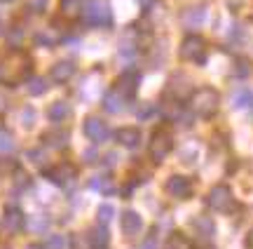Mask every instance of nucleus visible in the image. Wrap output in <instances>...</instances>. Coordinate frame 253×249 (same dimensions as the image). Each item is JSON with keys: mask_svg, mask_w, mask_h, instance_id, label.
I'll return each mask as SVG.
<instances>
[{"mask_svg": "<svg viewBox=\"0 0 253 249\" xmlns=\"http://www.w3.org/2000/svg\"><path fill=\"white\" fill-rule=\"evenodd\" d=\"M33 68V61L26 52L21 50H12L7 56L0 59V85H19L28 80Z\"/></svg>", "mask_w": 253, "mask_h": 249, "instance_id": "f257e3e1", "label": "nucleus"}, {"mask_svg": "<svg viewBox=\"0 0 253 249\" xmlns=\"http://www.w3.org/2000/svg\"><path fill=\"white\" fill-rule=\"evenodd\" d=\"M220 108V94L213 87H199L190 94V111L202 120H211Z\"/></svg>", "mask_w": 253, "mask_h": 249, "instance_id": "f03ea898", "label": "nucleus"}, {"mask_svg": "<svg viewBox=\"0 0 253 249\" xmlns=\"http://www.w3.org/2000/svg\"><path fill=\"white\" fill-rule=\"evenodd\" d=\"M178 56L183 61H190V64H207V43L202 36H195L190 33L181 40V47H178Z\"/></svg>", "mask_w": 253, "mask_h": 249, "instance_id": "7ed1b4c3", "label": "nucleus"}, {"mask_svg": "<svg viewBox=\"0 0 253 249\" xmlns=\"http://www.w3.org/2000/svg\"><path fill=\"white\" fill-rule=\"evenodd\" d=\"M82 19L87 26H110L113 24V12L106 2L101 0H87L82 5Z\"/></svg>", "mask_w": 253, "mask_h": 249, "instance_id": "20e7f679", "label": "nucleus"}, {"mask_svg": "<svg viewBox=\"0 0 253 249\" xmlns=\"http://www.w3.org/2000/svg\"><path fill=\"white\" fill-rule=\"evenodd\" d=\"M207 204H209V209H213V212H218V214H230L237 207L235 195L230 191V186H225V184L213 186V188L209 191Z\"/></svg>", "mask_w": 253, "mask_h": 249, "instance_id": "39448f33", "label": "nucleus"}, {"mask_svg": "<svg viewBox=\"0 0 253 249\" xmlns=\"http://www.w3.org/2000/svg\"><path fill=\"white\" fill-rule=\"evenodd\" d=\"M173 150V137L169 129H155L153 137H150V144H148V155L153 157V162H162L164 157Z\"/></svg>", "mask_w": 253, "mask_h": 249, "instance_id": "423d86ee", "label": "nucleus"}, {"mask_svg": "<svg viewBox=\"0 0 253 249\" xmlns=\"http://www.w3.org/2000/svg\"><path fill=\"white\" fill-rule=\"evenodd\" d=\"M24 223H26V219H24V212L19 207H5L2 219H0V233L7 235V238L19 235L24 231Z\"/></svg>", "mask_w": 253, "mask_h": 249, "instance_id": "0eeeda50", "label": "nucleus"}, {"mask_svg": "<svg viewBox=\"0 0 253 249\" xmlns=\"http://www.w3.org/2000/svg\"><path fill=\"white\" fill-rule=\"evenodd\" d=\"M167 193L171 195V198H176V200H188L190 195H192V181L183 174L169 176V181H167Z\"/></svg>", "mask_w": 253, "mask_h": 249, "instance_id": "6e6552de", "label": "nucleus"}, {"mask_svg": "<svg viewBox=\"0 0 253 249\" xmlns=\"http://www.w3.org/2000/svg\"><path fill=\"white\" fill-rule=\"evenodd\" d=\"M75 176H78V169L71 165V162H61V165L52 167V169H47V179L56 186H68L75 181Z\"/></svg>", "mask_w": 253, "mask_h": 249, "instance_id": "1a4fd4ad", "label": "nucleus"}, {"mask_svg": "<svg viewBox=\"0 0 253 249\" xmlns=\"http://www.w3.org/2000/svg\"><path fill=\"white\" fill-rule=\"evenodd\" d=\"M138 85H141V73H136V71H126L125 75H120L115 90H118V92L125 97L126 101H129V99H134V97H136V92H138Z\"/></svg>", "mask_w": 253, "mask_h": 249, "instance_id": "9d476101", "label": "nucleus"}, {"mask_svg": "<svg viewBox=\"0 0 253 249\" xmlns=\"http://www.w3.org/2000/svg\"><path fill=\"white\" fill-rule=\"evenodd\" d=\"M82 132H84V137L94 141V144H101V141H106L108 139V125L99 118H87L84 125H82Z\"/></svg>", "mask_w": 253, "mask_h": 249, "instance_id": "9b49d317", "label": "nucleus"}, {"mask_svg": "<svg viewBox=\"0 0 253 249\" xmlns=\"http://www.w3.org/2000/svg\"><path fill=\"white\" fill-rule=\"evenodd\" d=\"M120 226H122V233H125V235L134 238L136 233H141L143 221H141V216H138L134 209H125V212H122V219H120Z\"/></svg>", "mask_w": 253, "mask_h": 249, "instance_id": "f8f14e48", "label": "nucleus"}, {"mask_svg": "<svg viewBox=\"0 0 253 249\" xmlns=\"http://www.w3.org/2000/svg\"><path fill=\"white\" fill-rule=\"evenodd\" d=\"M73 75H75V64L73 61H56L52 66V71H49V78L54 80V83H68Z\"/></svg>", "mask_w": 253, "mask_h": 249, "instance_id": "ddd939ff", "label": "nucleus"}, {"mask_svg": "<svg viewBox=\"0 0 253 249\" xmlns=\"http://www.w3.org/2000/svg\"><path fill=\"white\" fill-rule=\"evenodd\" d=\"M204 19H207V7H204V5H195V7L185 9V12L181 14V21L185 24V28L199 26V24H202Z\"/></svg>", "mask_w": 253, "mask_h": 249, "instance_id": "4468645a", "label": "nucleus"}, {"mask_svg": "<svg viewBox=\"0 0 253 249\" xmlns=\"http://www.w3.org/2000/svg\"><path fill=\"white\" fill-rule=\"evenodd\" d=\"M115 139H118V144H122L125 148H136L138 141H141V129L138 127H122V129H118Z\"/></svg>", "mask_w": 253, "mask_h": 249, "instance_id": "2eb2a0df", "label": "nucleus"}, {"mask_svg": "<svg viewBox=\"0 0 253 249\" xmlns=\"http://www.w3.org/2000/svg\"><path fill=\"white\" fill-rule=\"evenodd\" d=\"M125 103H126V99L118 92V90H115V87L108 90L106 97H103V108H106L108 113H120L122 108H125Z\"/></svg>", "mask_w": 253, "mask_h": 249, "instance_id": "dca6fc26", "label": "nucleus"}, {"mask_svg": "<svg viewBox=\"0 0 253 249\" xmlns=\"http://www.w3.org/2000/svg\"><path fill=\"white\" fill-rule=\"evenodd\" d=\"M47 118L52 122H63L71 118V106H68V101H54L49 108H47Z\"/></svg>", "mask_w": 253, "mask_h": 249, "instance_id": "f3484780", "label": "nucleus"}, {"mask_svg": "<svg viewBox=\"0 0 253 249\" xmlns=\"http://www.w3.org/2000/svg\"><path fill=\"white\" fill-rule=\"evenodd\" d=\"M192 226H195V231H197L204 240H211L213 233H216V226H213V221H211L209 216H197V219H192Z\"/></svg>", "mask_w": 253, "mask_h": 249, "instance_id": "a211bd4d", "label": "nucleus"}, {"mask_svg": "<svg viewBox=\"0 0 253 249\" xmlns=\"http://www.w3.org/2000/svg\"><path fill=\"white\" fill-rule=\"evenodd\" d=\"M87 240H89L91 247H106L108 245V228L101 223V226H96V228H91L89 233H87Z\"/></svg>", "mask_w": 253, "mask_h": 249, "instance_id": "6ab92c4d", "label": "nucleus"}, {"mask_svg": "<svg viewBox=\"0 0 253 249\" xmlns=\"http://www.w3.org/2000/svg\"><path fill=\"white\" fill-rule=\"evenodd\" d=\"M82 0H63L61 2V14L63 17H68V19H75V17H80L82 14Z\"/></svg>", "mask_w": 253, "mask_h": 249, "instance_id": "aec40b11", "label": "nucleus"}, {"mask_svg": "<svg viewBox=\"0 0 253 249\" xmlns=\"http://www.w3.org/2000/svg\"><path fill=\"white\" fill-rule=\"evenodd\" d=\"M164 249H192V242H190L183 233H171L167 245H164Z\"/></svg>", "mask_w": 253, "mask_h": 249, "instance_id": "412c9836", "label": "nucleus"}, {"mask_svg": "<svg viewBox=\"0 0 253 249\" xmlns=\"http://www.w3.org/2000/svg\"><path fill=\"white\" fill-rule=\"evenodd\" d=\"M45 144L52 148H63L66 144H68V132H63V129H59V132H49V134H45Z\"/></svg>", "mask_w": 253, "mask_h": 249, "instance_id": "4be33fe9", "label": "nucleus"}, {"mask_svg": "<svg viewBox=\"0 0 253 249\" xmlns=\"http://www.w3.org/2000/svg\"><path fill=\"white\" fill-rule=\"evenodd\" d=\"M251 103V92L246 90V87H239L235 94H232V106L235 108H246Z\"/></svg>", "mask_w": 253, "mask_h": 249, "instance_id": "5701e85b", "label": "nucleus"}, {"mask_svg": "<svg viewBox=\"0 0 253 249\" xmlns=\"http://www.w3.org/2000/svg\"><path fill=\"white\" fill-rule=\"evenodd\" d=\"M14 148V139H12V132H7L5 127H0V153L5 150H12Z\"/></svg>", "mask_w": 253, "mask_h": 249, "instance_id": "b1692460", "label": "nucleus"}, {"mask_svg": "<svg viewBox=\"0 0 253 249\" xmlns=\"http://www.w3.org/2000/svg\"><path fill=\"white\" fill-rule=\"evenodd\" d=\"M113 214H115V209H113V204H101V207H99V223H103V226H108L110 219H113Z\"/></svg>", "mask_w": 253, "mask_h": 249, "instance_id": "393cba45", "label": "nucleus"}, {"mask_svg": "<svg viewBox=\"0 0 253 249\" xmlns=\"http://www.w3.org/2000/svg\"><path fill=\"white\" fill-rule=\"evenodd\" d=\"M47 90V83L42 80V78H33V80H28V92L31 94H42Z\"/></svg>", "mask_w": 253, "mask_h": 249, "instance_id": "a878e982", "label": "nucleus"}, {"mask_svg": "<svg viewBox=\"0 0 253 249\" xmlns=\"http://www.w3.org/2000/svg\"><path fill=\"white\" fill-rule=\"evenodd\" d=\"M232 73H235V78H246V75L251 73V66H249V61H237Z\"/></svg>", "mask_w": 253, "mask_h": 249, "instance_id": "bb28decb", "label": "nucleus"}, {"mask_svg": "<svg viewBox=\"0 0 253 249\" xmlns=\"http://www.w3.org/2000/svg\"><path fill=\"white\" fill-rule=\"evenodd\" d=\"M63 247H66V240H63L61 235H52L47 240V249H63Z\"/></svg>", "mask_w": 253, "mask_h": 249, "instance_id": "cd10ccee", "label": "nucleus"}, {"mask_svg": "<svg viewBox=\"0 0 253 249\" xmlns=\"http://www.w3.org/2000/svg\"><path fill=\"white\" fill-rule=\"evenodd\" d=\"M33 118H36V111H33V108H24V113H21V122H24L26 127L33 125Z\"/></svg>", "mask_w": 253, "mask_h": 249, "instance_id": "c85d7f7f", "label": "nucleus"}, {"mask_svg": "<svg viewBox=\"0 0 253 249\" xmlns=\"http://www.w3.org/2000/svg\"><path fill=\"white\" fill-rule=\"evenodd\" d=\"M141 249H157V233H150V235H148V240L143 242V247Z\"/></svg>", "mask_w": 253, "mask_h": 249, "instance_id": "c756f323", "label": "nucleus"}, {"mask_svg": "<svg viewBox=\"0 0 253 249\" xmlns=\"http://www.w3.org/2000/svg\"><path fill=\"white\" fill-rule=\"evenodd\" d=\"M47 5V0H28V7L33 9V12H42Z\"/></svg>", "mask_w": 253, "mask_h": 249, "instance_id": "7c9ffc66", "label": "nucleus"}, {"mask_svg": "<svg viewBox=\"0 0 253 249\" xmlns=\"http://www.w3.org/2000/svg\"><path fill=\"white\" fill-rule=\"evenodd\" d=\"M150 113H153V106H145V108L138 111V118H141V120H148V118H150Z\"/></svg>", "mask_w": 253, "mask_h": 249, "instance_id": "2f4dec72", "label": "nucleus"}, {"mask_svg": "<svg viewBox=\"0 0 253 249\" xmlns=\"http://www.w3.org/2000/svg\"><path fill=\"white\" fill-rule=\"evenodd\" d=\"M7 106H9L7 97H5V94L0 92V115H2V113H5V111H7Z\"/></svg>", "mask_w": 253, "mask_h": 249, "instance_id": "473e14b6", "label": "nucleus"}, {"mask_svg": "<svg viewBox=\"0 0 253 249\" xmlns=\"http://www.w3.org/2000/svg\"><path fill=\"white\" fill-rule=\"evenodd\" d=\"M244 247H246V249H253V231H249V235H246Z\"/></svg>", "mask_w": 253, "mask_h": 249, "instance_id": "72a5a7b5", "label": "nucleus"}, {"mask_svg": "<svg viewBox=\"0 0 253 249\" xmlns=\"http://www.w3.org/2000/svg\"><path fill=\"white\" fill-rule=\"evenodd\" d=\"M0 249H9V247H7V245H2V242H0Z\"/></svg>", "mask_w": 253, "mask_h": 249, "instance_id": "f704fd0d", "label": "nucleus"}, {"mask_svg": "<svg viewBox=\"0 0 253 249\" xmlns=\"http://www.w3.org/2000/svg\"><path fill=\"white\" fill-rule=\"evenodd\" d=\"M249 106H251V108H253V94H251V103H249Z\"/></svg>", "mask_w": 253, "mask_h": 249, "instance_id": "c9c22d12", "label": "nucleus"}, {"mask_svg": "<svg viewBox=\"0 0 253 249\" xmlns=\"http://www.w3.org/2000/svg\"><path fill=\"white\" fill-rule=\"evenodd\" d=\"M28 249H40V247H28Z\"/></svg>", "mask_w": 253, "mask_h": 249, "instance_id": "e433bc0d", "label": "nucleus"}, {"mask_svg": "<svg viewBox=\"0 0 253 249\" xmlns=\"http://www.w3.org/2000/svg\"><path fill=\"white\" fill-rule=\"evenodd\" d=\"M96 249H106V247H96Z\"/></svg>", "mask_w": 253, "mask_h": 249, "instance_id": "4c0bfd02", "label": "nucleus"}, {"mask_svg": "<svg viewBox=\"0 0 253 249\" xmlns=\"http://www.w3.org/2000/svg\"><path fill=\"white\" fill-rule=\"evenodd\" d=\"M5 2H12V0H5Z\"/></svg>", "mask_w": 253, "mask_h": 249, "instance_id": "58836bf2", "label": "nucleus"}]
</instances>
